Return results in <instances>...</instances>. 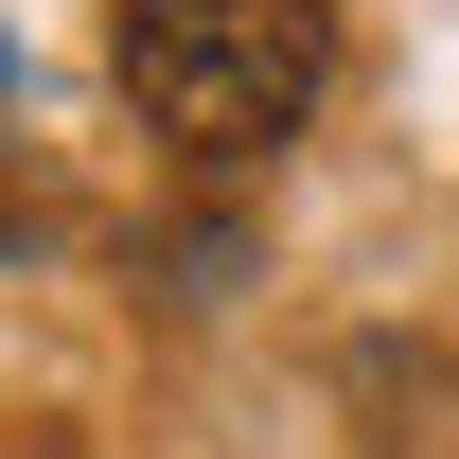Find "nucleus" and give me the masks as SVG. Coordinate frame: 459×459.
<instances>
[{"mask_svg": "<svg viewBox=\"0 0 459 459\" xmlns=\"http://www.w3.org/2000/svg\"><path fill=\"white\" fill-rule=\"evenodd\" d=\"M107 71H124V107H142V142H177V160H265V142H300L318 89H336V18H318V0H124Z\"/></svg>", "mask_w": 459, "mask_h": 459, "instance_id": "nucleus-1", "label": "nucleus"}, {"mask_svg": "<svg viewBox=\"0 0 459 459\" xmlns=\"http://www.w3.org/2000/svg\"><path fill=\"white\" fill-rule=\"evenodd\" d=\"M0 459H71V442H0Z\"/></svg>", "mask_w": 459, "mask_h": 459, "instance_id": "nucleus-2", "label": "nucleus"}]
</instances>
